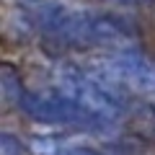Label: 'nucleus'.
<instances>
[{"mask_svg": "<svg viewBox=\"0 0 155 155\" xmlns=\"http://www.w3.org/2000/svg\"><path fill=\"white\" fill-rule=\"evenodd\" d=\"M31 155H111L106 150H98L93 145L78 142L72 137H60V134H41L31 140Z\"/></svg>", "mask_w": 155, "mask_h": 155, "instance_id": "nucleus-4", "label": "nucleus"}, {"mask_svg": "<svg viewBox=\"0 0 155 155\" xmlns=\"http://www.w3.org/2000/svg\"><path fill=\"white\" fill-rule=\"evenodd\" d=\"M0 83H3V96L8 104H13L21 114L39 124H57V127H80L88 132H104L109 124H104L96 114L83 109L80 104L70 98V96L60 93L52 85L49 91H28L23 85L21 75L13 70L11 65H3L0 72Z\"/></svg>", "mask_w": 155, "mask_h": 155, "instance_id": "nucleus-2", "label": "nucleus"}, {"mask_svg": "<svg viewBox=\"0 0 155 155\" xmlns=\"http://www.w3.org/2000/svg\"><path fill=\"white\" fill-rule=\"evenodd\" d=\"M124 124L137 140L155 147V104L153 101H129Z\"/></svg>", "mask_w": 155, "mask_h": 155, "instance_id": "nucleus-5", "label": "nucleus"}, {"mask_svg": "<svg viewBox=\"0 0 155 155\" xmlns=\"http://www.w3.org/2000/svg\"><path fill=\"white\" fill-rule=\"evenodd\" d=\"M93 70L116 88L155 96V57L132 47H114L93 60Z\"/></svg>", "mask_w": 155, "mask_h": 155, "instance_id": "nucleus-3", "label": "nucleus"}, {"mask_svg": "<svg viewBox=\"0 0 155 155\" xmlns=\"http://www.w3.org/2000/svg\"><path fill=\"white\" fill-rule=\"evenodd\" d=\"M0 155H23L21 140H16L11 132H3L0 134Z\"/></svg>", "mask_w": 155, "mask_h": 155, "instance_id": "nucleus-6", "label": "nucleus"}, {"mask_svg": "<svg viewBox=\"0 0 155 155\" xmlns=\"http://www.w3.org/2000/svg\"><path fill=\"white\" fill-rule=\"evenodd\" d=\"M101 3H111V5H122V8H147L155 0H101Z\"/></svg>", "mask_w": 155, "mask_h": 155, "instance_id": "nucleus-7", "label": "nucleus"}, {"mask_svg": "<svg viewBox=\"0 0 155 155\" xmlns=\"http://www.w3.org/2000/svg\"><path fill=\"white\" fill-rule=\"evenodd\" d=\"M11 18L21 34L67 49L129 47L137 36L129 18L75 8L62 0H16Z\"/></svg>", "mask_w": 155, "mask_h": 155, "instance_id": "nucleus-1", "label": "nucleus"}]
</instances>
